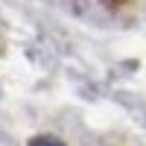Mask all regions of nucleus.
<instances>
[{"instance_id":"nucleus-1","label":"nucleus","mask_w":146,"mask_h":146,"mask_svg":"<svg viewBox=\"0 0 146 146\" xmlns=\"http://www.w3.org/2000/svg\"><path fill=\"white\" fill-rule=\"evenodd\" d=\"M29 146H67V143L58 140V137H53V135H38V137L29 140Z\"/></svg>"}]
</instances>
